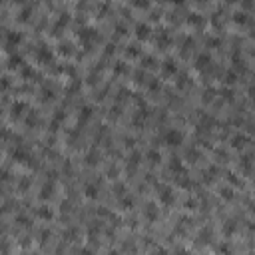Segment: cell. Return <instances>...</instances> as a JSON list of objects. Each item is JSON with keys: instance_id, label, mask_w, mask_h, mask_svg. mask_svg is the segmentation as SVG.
Listing matches in <instances>:
<instances>
[{"instance_id": "cell-1", "label": "cell", "mask_w": 255, "mask_h": 255, "mask_svg": "<svg viewBox=\"0 0 255 255\" xmlns=\"http://www.w3.org/2000/svg\"><path fill=\"white\" fill-rule=\"evenodd\" d=\"M168 140L171 141V144H175V141H180V140H181V136H180V134H175V132H171V134L168 136Z\"/></svg>"}]
</instances>
